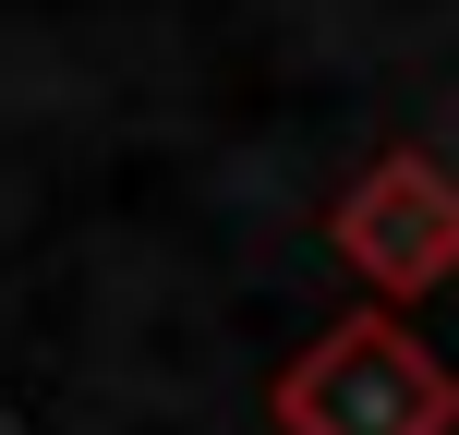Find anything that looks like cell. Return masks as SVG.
<instances>
[{"label":"cell","mask_w":459,"mask_h":435,"mask_svg":"<svg viewBox=\"0 0 459 435\" xmlns=\"http://www.w3.org/2000/svg\"><path fill=\"white\" fill-rule=\"evenodd\" d=\"M278 423H290V435H447L459 423V387L399 339L387 315H351L326 351L290 363Z\"/></svg>","instance_id":"cell-1"},{"label":"cell","mask_w":459,"mask_h":435,"mask_svg":"<svg viewBox=\"0 0 459 435\" xmlns=\"http://www.w3.org/2000/svg\"><path fill=\"white\" fill-rule=\"evenodd\" d=\"M339 242L363 254L387 291H411V278H436L447 254H459V194H447L423 158H387V170L339 206Z\"/></svg>","instance_id":"cell-2"}]
</instances>
